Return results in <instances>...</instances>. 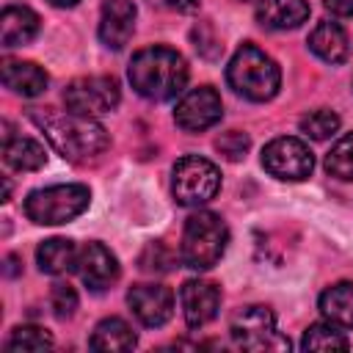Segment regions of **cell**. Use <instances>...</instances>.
<instances>
[{"label":"cell","mask_w":353,"mask_h":353,"mask_svg":"<svg viewBox=\"0 0 353 353\" xmlns=\"http://www.w3.org/2000/svg\"><path fill=\"white\" fill-rule=\"evenodd\" d=\"M36 262L41 273L63 276L72 268H77V248L66 237H50L36 248Z\"/></svg>","instance_id":"ffe728a7"},{"label":"cell","mask_w":353,"mask_h":353,"mask_svg":"<svg viewBox=\"0 0 353 353\" xmlns=\"http://www.w3.org/2000/svg\"><path fill=\"white\" fill-rule=\"evenodd\" d=\"M135 14L132 0H105L99 14V41L108 50H121L132 39Z\"/></svg>","instance_id":"5bb4252c"},{"label":"cell","mask_w":353,"mask_h":353,"mask_svg":"<svg viewBox=\"0 0 353 353\" xmlns=\"http://www.w3.org/2000/svg\"><path fill=\"white\" fill-rule=\"evenodd\" d=\"M77 273L88 290L102 292L119 279V259L102 243H85L77 251Z\"/></svg>","instance_id":"7c38bea8"},{"label":"cell","mask_w":353,"mask_h":353,"mask_svg":"<svg viewBox=\"0 0 353 353\" xmlns=\"http://www.w3.org/2000/svg\"><path fill=\"white\" fill-rule=\"evenodd\" d=\"M165 251L163 243H149L143 256H141V268L143 270H171V262L174 259H160V254Z\"/></svg>","instance_id":"f1b7e54d"},{"label":"cell","mask_w":353,"mask_h":353,"mask_svg":"<svg viewBox=\"0 0 353 353\" xmlns=\"http://www.w3.org/2000/svg\"><path fill=\"white\" fill-rule=\"evenodd\" d=\"M28 116L44 132L50 146L69 163H88L110 146V135L97 119L80 116L69 108L66 113L52 108H33Z\"/></svg>","instance_id":"6da1fadb"},{"label":"cell","mask_w":353,"mask_h":353,"mask_svg":"<svg viewBox=\"0 0 353 353\" xmlns=\"http://www.w3.org/2000/svg\"><path fill=\"white\" fill-rule=\"evenodd\" d=\"M229 243V229L221 215L210 210H199L185 221L179 259L193 270H210L218 265Z\"/></svg>","instance_id":"277c9868"},{"label":"cell","mask_w":353,"mask_h":353,"mask_svg":"<svg viewBox=\"0 0 353 353\" xmlns=\"http://www.w3.org/2000/svg\"><path fill=\"white\" fill-rule=\"evenodd\" d=\"M215 146H218V152H221L226 160H243L245 152H248V146H251V141H248L245 132L229 130V132H223V135L215 141Z\"/></svg>","instance_id":"83f0119b"},{"label":"cell","mask_w":353,"mask_h":353,"mask_svg":"<svg viewBox=\"0 0 353 353\" xmlns=\"http://www.w3.org/2000/svg\"><path fill=\"white\" fill-rule=\"evenodd\" d=\"M50 309H52V314L58 317V320H69L72 314H74V309H77V292H74V287H69V284H52V290H50Z\"/></svg>","instance_id":"4316f807"},{"label":"cell","mask_w":353,"mask_h":353,"mask_svg":"<svg viewBox=\"0 0 353 353\" xmlns=\"http://www.w3.org/2000/svg\"><path fill=\"white\" fill-rule=\"evenodd\" d=\"M256 19L273 30H292L309 19L306 0H256Z\"/></svg>","instance_id":"e0dca14e"},{"label":"cell","mask_w":353,"mask_h":353,"mask_svg":"<svg viewBox=\"0 0 353 353\" xmlns=\"http://www.w3.org/2000/svg\"><path fill=\"white\" fill-rule=\"evenodd\" d=\"M221 116H223V102L212 85H199V88L182 94V99L174 108V121L185 132L210 130L221 121Z\"/></svg>","instance_id":"30bf717a"},{"label":"cell","mask_w":353,"mask_h":353,"mask_svg":"<svg viewBox=\"0 0 353 353\" xmlns=\"http://www.w3.org/2000/svg\"><path fill=\"white\" fill-rule=\"evenodd\" d=\"M229 334L243 350H290V339L279 331L276 314L268 306H245L243 312H237Z\"/></svg>","instance_id":"52a82bcc"},{"label":"cell","mask_w":353,"mask_h":353,"mask_svg":"<svg viewBox=\"0 0 353 353\" xmlns=\"http://www.w3.org/2000/svg\"><path fill=\"white\" fill-rule=\"evenodd\" d=\"M14 265H17V256H8V259H6V273H8V276H17V268H14Z\"/></svg>","instance_id":"d6a6232c"},{"label":"cell","mask_w":353,"mask_h":353,"mask_svg":"<svg viewBox=\"0 0 353 353\" xmlns=\"http://www.w3.org/2000/svg\"><path fill=\"white\" fill-rule=\"evenodd\" d=\"M127 303L141 325L160 328L174 314V292L163 284H135L127 292Z\"/></svg>","instance_id":"8fae6325"},{"label":"cell","mask_w":353,"mask_h":353,"mask_svg":"<svg viewBox=\"0 0 353 353\" xmlns=\"http://www.w3.org/2000/svg\"><path fill=\"white\" fill-rule=\"evenodd\" d=\"M339 116L328 108H320V110H312L301 119V132L309 135L312 141H328L339 132Z\"/></svg>","instance_id":"484cf974"},{"label":"cell","mask_w":353,"mask_h":353,"mask_svg":"<svg viewBox=\"0 0 353 353\" xmlns=\"http://www.w3.org/2000/svg\"><path fill=\"white\" fill-rule=\"evenodd\" d=\"M221 190V171L212 160L188 154L171 171V193L182 207H201Z\"/></svg>","instance_id":"8992f818"},{"label":"cell","mask_w":353,"mask_h":353,"mask_svg":"<svg viewBox=\"0 0 353 353\" xmlns=\"http://www.w3.org/2000/svg\"><path fill=\"white\" fill-rule=\"evenodd\" d=\"M320 312L339 328H353V281H339L320 295Z\"/></svg>","instance_id":"44dd1931"},{"label":"cell","mask_w":353,"mask_h":353,"mask_svg":"<svg viewBox=\"0 0 353 353\" xmlns=\"http://www.w3.org/2000/svg\"><path fill=\"white\" fill-rule=\"evenodd\" d=\"M127 77L141 97L163 102V99L182 94L188 83V63L176 50L154 44L132 55Z\"/></svg>","instance_id":"7a4b0ae2"},{"label":"cell","mask_w":353,"mask_h":353,"mask_svg":"<svg viewBox=\"0 0 353 353\" xmlns=\"http://www.w3.org/2000/svg\"><path fill=\"white\" fill-rule=\"evenodd\" d=\"M301 347L303 350H347L350 342L342 331H336L334 323H314L303 331Z\"/></svg>","instance_id":"cb8c5ba5"},{"label":"cell","mask_w":353,"mask_h":353,"mask_svg":"<svg viewBox=\"0 0 353 353\" xmlns=\"http://www.w3.org/2000/svg\"><path fill=\"white\" fill-rule=\"evenodd\" d=\"M50 6H55V8H72V6H77L80 0H47Z\"/></svg>","instance_id":"1f68e13d"},{"label":"cell","mask_w":353,"mask_h":353,"mask_svg":"<svg viewBox=\"0 0 353 353\" xmlns=\"http://www.w3.org/2000/svg\"><path fill=\"white\" fill-rule=\"evenodd\" d=\"M52 347V334L39 325H17L6 342L8 353H44Z\"/></svg>","instance_id":"603a6c76"},{"label":"cell","mask_w":353,"mask_h":353,"mask_svg":"<svg viewBox=\"0 0 353 353\" xmlns=\"http://www.w3.org/2000/svg\"><path fill=\"white\" fill-rule=\"evenodd\" d=\"M154 8H163V11H196L199 8V0H149Z\"/></svg>","instance_id":"f546056e"},{"label":"cell","mask_w":353,"mask_h":353,"mask_svg":"<svg viewBox=\"0 0 353 353\" xmlns=\"http://www.w3.org/2000/svg\"><path fill=\"white\" fill-rule=\"evenodd\" d=\"M309 50L325 61V63H342L350 52V41L342 25L336 22H320L312 33H309Z\"/></svg>","instance_id":"ac0fdd59"},{"label":"cell","mask_w":353,"mask_h":353,"mask_svg":"<svg viewBox=\"0 0 353 353\" xmlns=\"http://www.w3.org/2000/svg\"><path fill=\"white\" fill-rule=\"evenodd\" d=\"M179 303H182L185 323H188L190 328H201V325H207V323L218 314L221 290H218V284H212V281L190 279V281H185L182 290H179Z\"/></svg>","instance_id":"4fadbf2b"},{"label":"cell","mask_w":353,"mask_h":353,"mask_svg":"<svg viewBox=\"0 0 353 353\" xmlns=\"http://www.w3.org/2000/svg\"><path fill=\"white\" fill-rule=\"evenodd\" d=\"M325 171L342 182H353V132L339 138L325 154Z\"/></svg>","instance_id":"d4e9b609"},{"label":"cell","mask_w":353,"mask_h":353,"mask_svg":"<svg viewBox=\"0 0 353 353\" xmlns=\"http://www.w3.org/2000/svg\"><path fill=\"white\" fill-rule=\"evenodd\" d=\"M3 160L14 171H39L47 163V149L33 138H8L3 143Z\"/></svg>","instance_id":"7402d4cb"},{"label":"cell","mask_w":353,"mask_h":353,"mask_svg":"<svg viewBox=\"0 0 353 353\" xmlns=\"http://www.w3.org/2000/svg\"><path fill=\"white\" fill-rule=\"evenodd\" d=\"M121 99L119 80L110 74H91V77H77L63 88V102L69 110L80 116H102L110 113Z\"/></svg>","instance_id":"ba28073f"},{"label":"cell","mask_w":353,"mask_h":353,"mask_svg":"<svg viewBox=\"0 0 353 353\" xmlns=\"http://www.w3.org/2000/svg\"><path fill=\"white\" fill-rule=\"evenodd\" d=\"M262 165L270 176L287 179V182H301L312 174L314 168V154L301 138H273L262 149Z\"/></svg>","instance_id":"9c48e42d"},{"label":"cell","mask_w":353,"mask_h":353,"mask_svg":"<svg viewBox=\"0 0 353 353\" xmlns=\"http://www.w3.org/2000/svg\"><path fill=\"white\" fill-rule=\"evenodd\" d=\"M88 204H91V190L85 185L80 182L50 185V188H39L28 193L25 215L41 226H58V223H69L77 215H83Z\"/></svg>","instance_id":"5b68a950"},{"label":"cell","mask_w":353,"mask_h":353,"mask_svg":"<svg viewBox=\"0 0 353 353\" xmlns=\"http://www.w3.org/2000/svg\"><path fill=\"white\" fill-rule=\"evenodd\" d=\"M135 342H138L135 331L121 317H105L102 323H97L88 339V347L99 353H124V350H132Z\"/></svg>","instance_id":"d6986e66"},{"label":"cell","mask_w":353,"mask_h":353,"mask_svg":"<svg viewBox=\"0 0 353 353\" xmlns=\"http://www.w3.org/2000/svg\"><path fill=\"white\" fill-rule=\"evenodd\" d=\"M39 33V14L28 6H6L0 14V41L3 47H22Z\"/></svg>","instance_id":"2e32d148"},{"label":"cell","mask_w":353,"mask_h":353,"mask_svg":"<svg viewBox=\"0 0 353 353\" xmlns=\"http://www.w3.org/2000/svg\"><path fill=\"white\" fill-rule=\"evenodd\" d=\"M325 8L334 17H353V0H325Z\"/></svg>","instance_id":"4dcf8cb0"},{"label":"cell","mask_w":353,"mask_h":353,"mask_svg":"<svg viewBox=\"0 0 353 353\" xmlns=\"http://www.w3.org/2000/svg\"><path fill=\"white\" fill-rule=\"evenodd\" d=\"M226 80H229V85H232L240 97H245V99H251V102H268V99H273V97L279 94L281 69H279V63H276L268 52H262L259 47L243 44V47L232 55V61H229V66H226Z\"/></svg>","instance_id":"3957f363"},{"label":"cell","mask_w":353,"mask_h":353,"mask_svg":"<svg viewBox=\"0 0 353 353\" xmlns=\"http://www.w3.org/2000/svg\"><path fill=\"white\" fill-rule=\"evenodd\" d=\"M47 83H50V77H47V72L39 63H33V61H14V58L3 61V85L8 91L30 99V97L44 94Z\"/></svg>","instance_id":"9a60e30c"}]
</instances>
